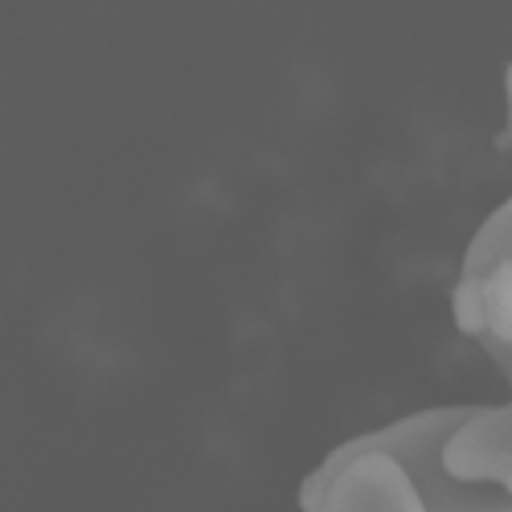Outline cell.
<instances>
[{"label": "cell", "instance_id": "obj_1", "mask_svg": "<svg viewBox=\"0 0 512 512\" xmlns=\"http://www.w3.org/2000/svg\"><path fill=\"white\" fill-rule=\"evenodd\" d=\"M472 410H476V402L426 406V410L402 414V418H394L386 426H373V431L349 435L345 443H336L304 476L300 492H295V504H300V512H316L324 492L332 488V480L345 472L349 463H357L361 455H390L406 472V480L414 484V492L426 504V512H512L508 500L455 484L447 476V467H443L447 439L467 422Z\"/></svg>", "mask_w": 512, "mask_h": 512}, {"label": "cell", "instance_id": "obj_2", "mask_svg": "<svg viewBox=\"0 0 512 512\" xmlns=\"http://www.w3.org/2000/svg\"><path fill=\"white\" fill-rule=\"evenodd\" d=\"M451 320L512 386V197L488 213L463 250Z\"/></svg>", "mask_w": 512, "mask_h": 512}, {"label": "cell", "instance_id": "obj_3", "mask_svg": "<svg viewBox=\"0 0 512 512\" xmlns=\"http://www.w3.org/2000/svg\"><path fill=\"white\" fill-rule=\"evenodd\" d=\"M447 476L512 504V402H476L467 422L443 447Z\"/></svg>", "mask_w": 512, "mask_h": 512}, {"label": "cell", "instance_id": "obj_4", "mask_svg": "<svg viewBox=\"0 0 512 512\" xmlns=\"http://www.w3.org/2000/svg\"><path fill=\"white\" fill-rule=\"evenodd\" d=\"M316 512H426V504L390 455H361L332 480Z\"/></svg>", "mask_w": 512, "mask_h": 512}, {"label": "cell", "instance_id": "obj_5", "mask_svg": "<svg viewBox=\"0 0 512 512\" xmlns=\"http://www.w3.org/2000/svg\"><path fill=\"white\" fill-rule=\"evenodd\" d=\"M504 144L512 148V62L504 70Z\"/></svg>", "mask_w": 512, "mask_h": 512}]
</instances>
